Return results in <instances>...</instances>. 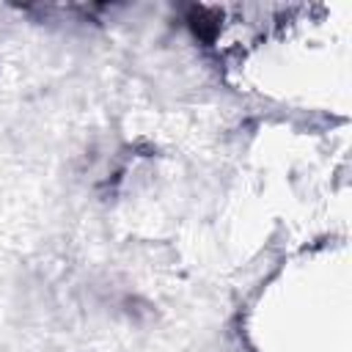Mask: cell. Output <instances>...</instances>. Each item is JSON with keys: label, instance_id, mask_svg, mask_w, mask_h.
Returning <instances> with one entry per match:
<instances>
[{"label": "cell", "instance_id": "1", "mask_svg": "<svg viewBox=\"0 0 352 352\" xmlns=\"http://www.w3.org/2000/svg\"><path fill=\"white\" fill-rule=\"evenodd\" d=\"M190 25L201 38H212L217 33V28H220V19H217V14L212 8L195 6V8H190Z\"/></svg>", "mask_w": 352, "mask_h": 352}]
</instances>
